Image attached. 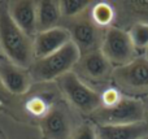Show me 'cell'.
<instances>
[{
  "instance_id": "6da1fadb",
  "label": "cell",
  "mask_w": 148,
  "mask_h": 139,
  "mask_svg": "<svg viewBox=\"0 0 148 139\" xmlns=\"http://www.w3.org/2000/svg\"><path fill=\"white\" fill-rule=\"evenodd\" d=\"M33 43L30 36L26 35L12 20L8 3L0 1V46L10 62L22 69L33 65Z\"/></svg>"
},
{
  "instance_id": "7a4b0ae2",
  "label": "cell",
  "mask_w": 148,
  "mask_h": 139,
  "mask_svg": "<svg viewBox=\"0 0 148 139\" xmlns=\"http://www.w3.org/2000/svg\"><path fill=\"white\" fill-rule=\"evenodd\" d=\"M81 51L72 40L57 52L36 60L31 65V78L36 82H49L65 75L78 64Z\"/></svg>"
},
{
  "instance_id": "3957f363",
  "label": "cell",
  "mask_w": 148,
  "mask_h": 139,
  "mask_svg": "<svg viewBox=\"0 0 148 139\" xmlns=\"http://www.w3.org/2000/svg\"><path fill=\"white\" fill-rule=\"evenodd\" d=\"M97 125H127L146 121V105L138 98L122 95L116 104L100 107L92 113Z\"/></svg>"
},
{
  "instance_id": "277c9868",
  "label": "cell",
  "mask_w": 148,
  "mask_h": 139,
  "mask_svg": "<svg viewBox=\"0 0 148 139\" xmlns=\"http://www.w3.org/2000/svg\"><path fill=\"white\" fill-rule=\"evenodd\" d=\"M112 78L116 88L130 98L148 95V59L146 56L135 57L129 64L114 68Z\"/></svg>"
},
{
  "instance_id": "5b68a950",
  "label": "cell",
  "mask_w": 148,
  "mask_h": 139,
  "mask_svg": "<svg viewBox=\"0 0 148 139\" xmlns=\"http://www.w3.org/2000/svg\"><path fill=\"white\" fill-rule=\"evenodd\" d=\"M57 83L69 103L82 113L92 114L101 107V95L82 82L75 73H66L57 79Z\"/></svg>"
},
{
  "instance_id": "8992f818",
  "label": "cell",
  "mask_w": 148,
  "mask_h": 139,
  "mask_svg": "<svg viewBox=\"0 0 148 139\" xmlns=\"http://www.w3.org/2000/svg\"><path fill=\"white\" fill-rule=\"evenodd\" d=\"M100 49L114 68L123 66L135 59L136 49L131 43L129 33L120 27L110 26L104 31Z\"/></svg>"
},
{
  "instance_id": "52a82bcc",
  "label": "cell",
  "mask_w": 148,
  "mask_h": 139,
  "mask_svg": "<svg viewBox=\"0 0 148 139\" xmlns=\"http://www.w3.org/2000/svg\"><path fill=\"white\" fill-rule=\"evenodd\" d=\"M69 33L72 42L81 51V56L101 48L104 33H101V27L95 25L91 17L77 18L70 25Z\"/></svg>"
},
{
  "instance_id": "ba28073f",
  "label": "cell",
  "mask_w": 148,
  "mask_h": 139,
  "mask_svg": "<svg viewBox=\"0 0 148 139\" xmlns=\"http://www.w3.org/2000/svg\"><path fill=\"white\" fill-rule=\"evenodd\" d=\"M40 129L48 139H70L73 135L72 120L61 107H53L42 117Z\"/></svg>"
},
{
  "instance_id": "9c48e42d",
  "label": "cell",
  "mask_w": 148,
  "mask_h": 139,
  "mask_svg": "<svg viewBox=\"0 0 148 139\" xmlns=\"http://www.w3.org/2000/svg\"><path fill=\"white\" fill-rule=\"evenodd\" d=\"M70 40H72V36H70L69 30H65L64 27H55L51 30L40 31L34 38V57L39 60L49 56L61 49Z\"/></svg>"
},
{
  "instance_id": "30bf717a",
  "label": "cell",
  "mask_w": 148,
  "mask_h": 139,
  "mask_svg": "<svg viewBox=\"0 0 148 139\" xmlns=\"http://www.w3.org/2000/svg\"><path fill=\"white\" fill-rule=\"evenodd\" d=\"M0 83L8 92L23 95L31 86V75L12 62L3 61L0 62Z\"/></svg>"
},
{
  "instance_id": "8fae6325",
  "label": "cell",
  "mask_w": 148,
  "mask_h": 139,
  "mask_svg": "<svg viewBox=\"0 0 148 139\" xmlns=\"http://www.w3.org/2000/svg\"><path fill=\"white\" fill-rule=\"evenodd\" d=\"M78 69L84 77L94 81H101L108 78L113 73L114 68L112 66L101 49L91 51L81 56L78 61Z\"/></svg>"
},
{
  "instance_id": "7c38bea8",
  "label": "cell",
  "mask_w": 148,
  "mask_h": 139,
  "mask_svg": "<svg viewBox=\"0 0 148 139\" xmlns=\"http://www.w3.org/2000/svg\"><path fill=\"white\" fill-rule=\"evenodd\" d=\"M9 14L16 25L27 36H34L38 33L36 27V3L33 1H10L8 3Z\"/></svg>"
},
{
  "instance_id": "4fadbf2b",
  "label": "cell",
  "mask_w": 148,
  "mask_h": 139,
  "mask_svg": "<svg viewBox=\"0 0 148 139\" xmlns=\"http://www.w3.org/2000/svg\"><path fill=\"white\" fill-rule=\"evenodd\" d=\"M97 139H142L148 134V122L127 125H97Z\"/></svg>"
},
{
  "instance_id": "5bb4252c",
  "label": "cell",
  "mask_w": 148,
  "mask_h": 139,
  "mask_svg": "<svg viewBox=\"0 0 148 139\" xmlns=\"http://www.w3.org/2000/svg\"><path fill=\"white\" fill-rule=\"evenodd\" d=\"M60 3L57 1H40L36 3V27L38 33L57 27L61 18Z\"/></svg>"
},
{
  "instance_id": "9a60e30c",
  "label": "cell",
  "mask_w": 148,
  "mask_h": 139,
  "mask_svg": "<svg viewBox=\"0 0 148 139\" xmlns=\"http://www.w3.org/2000/svg\"><path fill=\"white\" fill-rule=\"evenodd\" d=\"M91 20L99 27H105L110 25L114 20V9L108 3H97L92 8Z\"/></svg>"
},
{
  "instance_id": "2e32d148",
  "label": "cell",
  "mask_w": 148,
  "mask_h": 139,
  "mask_svg": "<svg viewBox=\"0 0 148 139\" xmlns=\"http://www.w3.org/2000/svg\"><path fill=\"white\" fill-rule=\"evenodd\" d=\"M127 33L131 39V43H133L134 48L147 51V48H148V22L139 21V22L133 23Z\"/></svg>"
},
{
  "instance_id": "e0dca14e",
  "label": "cell",
  "mask_w": 148,
  "mask_h": 139,
  "mask_svg": "<svg viewBox=\"0 0 148 139\" xmlns=\"http://www.w3.org/2000/svg\"><path fill=\"white\" fill-rule=\"evenodd\" d=\"M90 7V1H79V0H65L60 1L61 14L65 17H79L87 8Z\"/></svg>"
},
{
  "instance_id": "ac0fdd59",
  "label": "cell",
  "mask_w": 148,
  "mask_h": 139,
  "mask_svg": "<svg viewBox=\"0 0 148 139\" xmlns=\"http://www.w3.org/2000/svg\"><path fill=\"white\" fill-rule=\"evenodd\" d=\"M70 139H97L96 127L91 126L90 124H84L73 133Z\"/></svg>"
},
{
  "instance_id": "d6986e66",
  "label": "cell",
  "mask_w": 148,
  "mask_h": 139,
  "mask_svg": "<svg viewBox=\"0 0 148 139\" xmlns=\"http://www.w3.org/2000/svg\"><path fill=\"white\" fill-rule=\"evenodd\" d=\"M122 98V94L120 90H117L116 87H110L108 90H105L101 95V105L103 107H109L116 104L120 99Z\"/></svg>"
},
{
  "instance_id": "ffe728a7",
  "label": "cell",
  "mask_w": 148,
  "mask_h": 139,
  "mask_svg": "<svg viewBox=\"0 0 148 139\" xmlns=\"http://www.w3.org/2000/svg\"><path fill=\"white\" fill-rule=\"evenodd\" d=\"M27 108L33 114H35V116H42V117L49 111V109L47 108V104L44 103L43 99H40V98H33L29 101Z\"/></svg>"
},
{
  "instance_id": "44dd1931",
  "label": "cell",
  "mask_w": 148,
  "mask_h": 139,
  "mask_svg": "<svg viewBox=\"0 0 148 139\" xmlns=\"http://www.w3.org/2000/svg\"><path fill=\"white\" fill-rule=\"evenodd\" d=\"M146 114H147V117H148V107H147V109H146ZM148 122V121H147Z\"/></svg>"
},
{
  "instance_id": "7402d4cb",
  "label": "cell",
  "mask_w": 148,
  "mask_h": 139,
  "mask_svg": "<svg viewBox=\"0 0 148 139\" xmlns=\"http://www.w3.org/2000/svg\"><path fill=\"white\" fill-rule=\"evenodd\" d=\"M146 57L148 59V48H147V51H146Z\"/></svg>"
},
{
  "instance_id": "603a6c76",
  "label": "cell",
  "mask_w": 148,
  "mask_h": 139,
  "mask_svg": "<svg viewBox=\"0 0 148 139\" xmlns=\"http://www.w3.org/2000/svg\"><path fill=\"white\" fill-rule=\"evenodd\" d=\"M142 139H148V134L146 135V137H143V138H142Z\"/></svg>"
}]
</instances>
